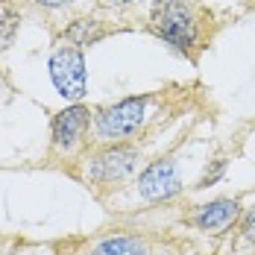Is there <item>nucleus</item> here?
<instances>
[{
    "label": "nucleus",
    "mask_w": 255,
    "mask_h": 255,
    "mask_svg": "<svg viewBox=\"0 0 255 255\" xmlns=\"http://www.w3.org/2000/svg\"><path fill=\"white\" fill-rule=\"evenodd\" d=\"M150 26L158 38H164L167 44H173L176 50H188L197 41V12L188 0H161L153 6Z\"/></svg>",
    "instance_id": "f257e3e1"
},
{
    "label": "nucleus",
    "mask_w": 255,
    "mask_h": 255,
    "mask_svg": "<svg viewBox=\"0 0 255 255\" xmlns=\"http://www.w3.org/2000/svg\"><path fill=\"white\" fill-rule=\"evenodd\" d=\"M147 118V97H127L115 106H103L94 115V135L97 141H121L135 135Z\"/></svg>",
    "instance_id": "f03ea898"
},
{
    "label": "nucleus",
    "mask_w": 255,
    "mask_h": 255,
    "mask_svg": "<svg viewBox=\"0 0 255 255\" xmlns=\"http://www.w3.org/2000/svg\"><path fill=\"white\" fill-rule=\"evenodd\" d=\"M50 79L65 100H79L85 94V59L77 44L56 47L50 56Z\"/></svg>",
    "instance_id": "7ed1b4c3"
},
{
    "label": "nucleus",
    "mask_w": 255,
    "mask_h": 255,
    "mask_svg": "<svg viewBox=\"0 0 255 255\" xmlns=\"http://www.w3.org/2000/svg\"><path fill=\"white\" fill-rule=\"evenodd\" d=\"M138 161H141V153L135 147H109V150L88 158L85 176L94 185H118L135 173Z\"/></svg>",
    "instance_id": "20e7f679"
},
{
    "label": "nucleus",
    "mask_w": 255,
    "mask_h": 255,
    "mask_svg": "<svg viewBox=\"0 0 255 255\" xmlns=\"http://www.w3.org/2000/svg\"><path fill=\"white\" fill-rule=\"evenodd\" d=\"M182 191V179H179V167L170 155L158 158L153 164H147L138 176V194L150 203H161L170 200Z\"/></svg>",
    "instance_id": "39448f33"
},
{
    "label": "nucleus",
    "mask_w": 255,
    "mask_h": 255,
    "mask_svg": "<svg viewBox=\"0 0 255 255\" xmlns=\"http://www.w3.org/2000/svg\"><path fill=\"white\" fill-rule=\"evenodd\" d=\"M88 127H91V112L85 106H68L53 121V150H59V153L77 150Z\"/></svg>",
    "instance_id": "423d86ee"
},
{
    "label": "nucleus",
    "mask_w": 255,
    "mask_h": 255,
    "mask_svg": "<svg viewBox=\"0 0 255 255\" xmlns=\"http://www.w3.org/2000/svg\"><path fill=\"white\" fill-rule=\"evenodd\" d=\"M241 214V203L229 200V197H220V200H211L205 205H197V211L191 214V223L203 232H220L232 226Z\"/></svg>",
    "instance_id": "0eeeda50"
},
{
    "label": "nucleus",
    "mask_w": 255,
    "mask_h": 255,
    "mask_svg": "<svg viewBox=\"0 0 255 255\" xmlns=\"http://www.w3.org/2000/svg\"><path fill=\"white\" fill-rule=\"evenodd\" d=\"M147 241L138 238V235H109V238H100L94 247H91V255H147Z\"/></svg>",
    "instance_id": "6e6552de"
},
{
    "label": "nucleus",
    "mask_w": 255,
    "mask_h": 255,
    "mask_svg": "<svg viewBox=\"0 0 255 255\" xmlns=\"http://www.w3.org/2000/svg\"><path fill=\"white\" fill-rule=\"evenodd\" d=\"M18 29V12L12 6H0V50H6Z\"/></svg>",
    "instance_id": "1a4fd4ad"
},
{
    "label": "nucleus",
    "mask_w": 255,
    "mask_h": 255,
    "mask_svg": "<svg viewBox=\"0 0 255 255\" xmlns=\"http://www.w3.org/2000/svg\"><path fill=\"white\" fill-rule=\"evenodd\" d=\"M100 35H103L100 26L94 24V21H85V18L77 21V24L68 29V38H74V44H77V47H79V44H91V41H97Z\"/></svg>",
    "instance_id": "9d476101"
},
{
    "label": "nucleus",
    "mask_w": 255,
    "mask_h": 255,
    "mask_svg": "<svg viewBox=\"0 0 255 255\" xmlns=\"http://www.w3.org/2000/svg\"><path fill=\"white\" fill-rule=\"evenodd\" d=\"M244 238H247V244H255V211L247 217V226H244Z\"/></svg>",
    "instance_id": "9b49d317"
},
{
    "label": "nucleus",
    "mask_w": 255,
    "mask_h": 255,
    "mask_svg": "<svg viewBox=\"0 0 255 255\" xmlns=\"http://www.w3.org/2000/svg\"><path fill=\"white\" fill-rule=\"evenodd\" d=\"M35 3H41V6H47V9H59V6H68V3H74V0H35Z\"/></svg>",
    "instance_id": "f8f14e48"
},
{
    "label": "nucleus",
    "mask_w": 255,
    "mask_h": 255,
    "mask_svg": "<svg viewBox=\"0 0 255 255\" xmlns=\"http://www.w3.org/2000/svg\"><path fill=\"white\" fill-rule=\"evenodd\" d=\"M135 0H100V6H129Z\"/></svg>",
    "instance_id": "ddd939ff"
},
{
    "label": "nucleus",
    "mask_w": 255,
    "mask_h": 255,
    "mask_svg": "<svg viewBox=\"0 0 255 255\" xmlns=\"http://www.w3.org/2000/svg\"><path fill=\"white\" fill-rule=\"evenodd\" d=\"M6 255H21V253H6Z\"/></svg>",
    "instance_id": "4468645a"
}]
</instances>
